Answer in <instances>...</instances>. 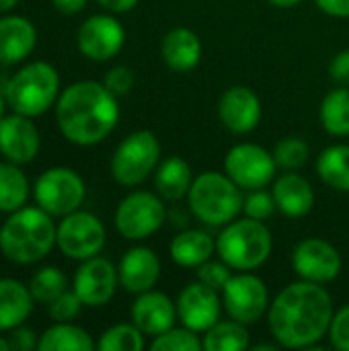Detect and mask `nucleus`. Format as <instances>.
<instances>
[{"mask_svg": "<svg viewBox=\"0 0 349 351\" xmlns=\"http://www.w3.org/2000/svg\"><path fill=\"white\" fill-rule=\"evenodd\" d=\"M333 298L317 282L288 284L269 304V333L288 350H311L325 335L333 321Z\"/></svg>", "mask_w": 349, "mask_h": 351, "instance_id": "f257e3e1", "label": "nucleus"}, {"mask_svg": "<svg viewBox=\"0 0 349 351\" xmlns=\"http://www.w3.org/2000/svg\"><path fill=\"white\" fill-rule=\"evenodd\" d=\"M56 119L68 142L78 146L99 144L117 125V97L101 82H74L60 95L56 105Z\"/></svg>", "mask_w": 349, "mask_h": 351, "instance_id": "f03ea898", "label": "nucleus"}, {"mask_svg": "<svg viewBox=\"0 0 349 351\" xmlns=\"http://www.w3.org/2000/svg\"><path fill=\"white\" fill-rule=\"evenodd\" d=\"M58 228L43 208H21L0 228V251L14 263H35L56 245Z\"/></svg>", "mask_w": 349, "mask_h": 351, "instance_id": "7ed1b4c3", "label": "nucleus"}, {"mask_svg": "<svg viewBox=\"0 0 349 351\" xmlns=\"http://www.w3.org/2000/svg\"><path fill=\"white\" fill-rule=\"evenodd\" d=\"M187 202L193 216L204 224L226 226L243 212L245 195L226 173L208 171L193 179Z\"/></svg>", "mask_w": 349, "mask_h": 351, "instance_id": "20e7f679", "label": "nucleus"}, {"mask_svg": "<svg viewBox=\"0 0 349 351\" xmlns=\"http://www.w3.org/2000/svg\"><path fill=\"white\" fill-rule=\"evenodd\" d=\"M274 249V239L265 222L243 218L228 222L216 239L218 257L234 271H253L261 267Z\"/></svg>", "mask_w": 349, "mask_h": 351, "instance_id": "39448f33", "label": "nucleus"}, {"mask_svg": "<svg viewBox=\"0 0 349 351\" xmlns=\"http://www.w3.org/2000/svg\"><path fill=\"white\" fill-rule=\"evenodd\" d=\"M60 93V76L53 66L33 62L21 68L6 84L4 97L14 113L35 117L47 111Z\"/></svg>", "mask_w": 349, "mask_h": 351, "instance_id": "423d86ee", "label": "nucleus"}, {"mask_svg": "<svg viewBox=\"0 0 349 351\" xmlns=\"http://www.w3.org/2000/svg\"><path fill=\"white\" fill-rule=\"evenodd\" d=\"M160 162V142L148 132L140 130L130 134L115 148L111 158V175L123 187L144 183Z\"/></svg>", "mask_w": 349, "mask_h": 351, "instance_id": "0eeeda50", "label": "nucleus"}, {"mask_svg": "<svg viewBox=\"0 0 349 351\" xmlns=\"http://www.w3.org/2000/svg\"><path fill=\"white\" fill-rule=\"evenodd\" d=\"M167 220L165 199L150 191H134L115 210V228L128 241H144L158 232Z\"/></svg>", "mask_w": 349, "mask_h": 351, "instance_id": "6e6552de", "label": "nucleus"}, {"mask_svg": "<svg viewBox=\"0 0 349 351\" xmlns=\"http://www.w3.org/2000/svg\"><path fill=\"white\" fill-rule=\"evenodd\" d=\"M220 294L228 317L243 325H255L267 317L272 304L269 290L265 282L251 271H239L232 276Z\"/></svg>", "mask_w": 349, "mask_h": 351, "instance_id": "1a4fd4ad", "label": "nucleus"}, {"mask_svg": "<svg viewBox=\"0 0 349 351\" xmlns=\"http://www.w3.org/2000/svg\"><path fill=\"white\" fill-rule=\"evenodd\" d=\"M84 181L66 167L45 171L35 183V199L49 216H68L84 202Z\"/></svg>", "mask_w": 349, "mask_h": 351, "instance_id": "9d476101", "label": "nucleus"}, {"mask_svg": "<svg viewBox=\"0 0 349 351\" xmlns=\"http://www.w3.org/2000/svg\"><path fill=\"white\" fill-rule=\"evenodd\" d=\"M278 165L274 152L259 144H237L224 156V173L245 191L263 189L276 177Z\"/></svg>", "mask_w": 349, "mask_h": 351, "instance_id": "9b49d317", "label": "nucleus"}, {"mask_svg": "<svg viewBox=\"0 0 349 351\" xmlns=\"http://www.w3.org/2000/svg\"><path fill=\"white\" fill-rule=\"evenodd\" d=\"M56 245L70 259H91L105 247V226L91 212H72L58 226Z\"/></svg>", "mask_w": 349, "mask_h": 351, "instance_id": "f8f14e48", "label": "nucleus"}, {"mask_svg": "<svg viewBox=\"0 0 349 351\" xmlns=\"http://www.w3.org/2000/svg\"><path fill=\"white\" fill-rule=\"evenodd\" d=\"M341 255L325 239H304L292 251V269L300 280L329 284L341 274Z\"/></svg>", "mask_w": 349, "mask_h": 351, "instance_id": "ddd939ff", "label": "nucleus"}, {"mask_svg": "<svg viewBox=\"0 0 349 351\" xmlns=\"http://www.w3.org/2000/svg\"><path fill=\"white\" fill-rule=\"evenodd\" d=\"M222 306L220 292L197 280L181 290L177 298V319L183 327L195 333H206L220 321Z\"/></svg>", "mask_w": 349, "mask_h": 351, "instance_id": "4468645a", "label": "nucleus"}, {"mask_svg": "<svg viewBox=\"0 0 349 351\" xmlns=\"http://www.w3.org/2000/svg\"><path fill=\"white\" fill-rule=\"evenodd\" d=\"M76 41L84 58L93 62H107L121 51L125 43V29L111 14H95L80 25Z\"/></svg>", "mask_w": 349, "mask_h": 351, "instance_id": "2eb2a0df", "label": "nucleus"}, {"mask_svg": "<svg viewBox=\"0 0 349 351\" xmlns=\"http://www.w3.org/2000/svg\"><path fill=\"white\" fill-rule=\"evenodd\" d=\"M117 269L103 257L84 259L74 276V292L84 306H105L117 290Z\"/></svg>", "mask_w": 349, "mask_h": 351, "instance_id": "dca6fc26", "label": "nucleus"}, {"mask_svg": "<svg viewBox=\"0 0 349 351\" xmlns=\"http://www.w3.org/2000/svg\"><path fill=\"white\" fill-rule=\"evenodd\" d=\"M261 101L249 86L237 84L224 90L218 103V117L232 134H249L261 121Z\"/></svg>", "mask_w": 349, "mask_h": 351, "instance_id": "f3484780", "label": "nucleus"}, {"mask_svg": "<svg viewBox=\"0 0 349 351\" xmlns=\"http://www.w3.org/2000/svg\"><path fill=\"white\" fill-rule=\"evenodd\" d=\"M177 302H173L163 292H142L132 304V323L150 337H156L175 327Z\"/></svg>", "mask_w": 349, "mask_h": 351, "instance_id": "a211bd4d", "label": "nucleus"}, {"mask_svg": "<svg viewBox=\"0 0 349 351\" xmlns=\"http://www.w3.org/2000/svg\"><path fill=\"white\" fill-rule=\"evenodd\" d=\"M119 286L125 292L142 294L156 286L160 278V259L148 247H134L130 249L117 267Z\"/></svg>", "mask_w": 349, "mask_h": 351, "instance_id": "6ab92c4d", "label": "nucleus"}, {"mask_svg": "<svg viewBox=\"0 0 349 351\" xmlns=\"http://www.w3.org/2000/svg\"><path fill=\"white\" fill-rule=\"evenodd\" d=\"M0 152L14 165L31 162L39 152V132L27 115L0 119Z\"/></svg>", "mask_w": 349, "mask_h": 351, "instance_id": "aec40b11", "label": "nucleus"}, {"mask_svg": "<svg viewBox=\"0 0 349 351\" xmlns=\"http://www.w3.org/2000/svg\"><path fill=\"white\" fill-rule=\"evenodd\" d=\"M272 193L278 210L288 218H302L315 208V189L296 171H286L278 177Z\"/></svg>", "mask_w": 349, "mask_h": 351, "instance_id": "412c9836", "label": "nucleus"}, {"mask_svg": "<svg viewBox=\"0 0 349 351\" xmlns=\"http://www.w3.org/2000/svg\"><path fill=\"white\" fill-rule=\"evenodd\" d=\"M163 62L175 72H189L202 60V41L197 33L185 27L171 29L160 43Z\"/></svg>", "mask_w": 349, "mask_h": 351, "instance_id": "4be33fe9", "label": "nucleus"}, {"mask_svg": "<svg viewBox=\"0 0 349 351\" xmlns=\"http://www.w3.org/2000/svg\"><path fill=\"white\" fill-rule=\"evenodd\" d=\"M37 33L31 21L23 16L0 19V64H16L35 47Z\"/></svg>", "mask_w": 349, "mask_h": 351, "instance_id": "5701e85b", "label": "nucleus"}, {"mask_svg": "<svg viewBox=\"0 0 349 351\" xmlns=\"http://www.w3.org/2000/svg\"><path fill=\"white\" fill-rule=\"evenodd\" d=\"M169 253L179 267L195 269L212 259L216 253V241L204 230H183L171 241Z\"/></svg>", "mask_w": 349, "mask_h": 351, "instance_id": "b1692460", "label": "nucleus"}, {"mask_svg": "<svg viewBox=\"0 0 349 351\" xmlns=\"http://www.w3.org/2000/svg\"><path fill=\"white\" fill-rule=\"evenodd\" d=\"M193 183L191 167L181 156H169L163 162H158L154 171V187L156 193L165 202H179L189 193V187Z\"/></svg>", "mask_w": 349, "mask_h": 351, "instance_id": "393cba45", "label": "nucleus"}, {"mask_svg": "<svg viewBox=\"0 0 349 351\" xmlns=\"http://www.w3.org/2000/svg\"><path fill=\"white\" fill-rule=\"evenodd\" d=\"M33 296L16 280H0V331L16 329L31 313Z\"/></svg>", "mask_w": 349, "mask_h": 351, "instance_id": "a878e982", "label": "nucleus"}, {"mask_svg": "<svg viewBox=\"0 0 349 351\" xmlns=\"http://www.w3.org/2000/svg\"><path fill=\"white\" fill-rule=\"evenodd\" d=\"M317 173L321 181L335 189L349 191V144H333L327 146L317 158Z\"/></svg>", "mask_w": 349, "mask_h": 351, "instance_id": "bb28decb", "label": "nucleus"}, {"mask_svg": "<svg viewBox=\"0 0 349 351\" xmlns=\"http://www.w3.org/2000/svg\"><path fill=\"white\" fill-rule=\"evenodd\" d=\"M37 350L41 351H93L95 343L91 335L70 323H56L51 329H47L41 339Z\"/></svg>", "mask_w": 349, "mask_h": 351, "instance_id": "cd10ccee", "label": "nucleus"}, {"mask_svg": "<svg viewBox=\"0 0 349 351\" xmlns=\"http://www.w3.org/2000/svg\"><path fill=\"white\" fill-rule=\"evenodd\" d=\"M251 346V335L247 325L230 319L218 321L204 333V350L206 351H243Z\"/></svg>", "mask_w": 349, "mask_h": 351, "instance_id": "c85d7f7f", "label": "nucleus"}, {"mask_svg": "<svg viewBox=\"0 0 349 351\" xmlns=\"http://www.w3.org/2000/svg\"><path fill=\"white\" fill-rule=\"evenodd\" d=\"M321 123L329 136H349V86L333 88L321 103Z\"/></svg>", "mask_w": 349, "mask_h": 351, "instance_id": "c756f323", "label": "nucleus"}, {"mask_svg": "<svg viewBox=\"0 0 349 351\" xmlns=\"http://www.w3.org/2000/svg\"><path fill=\"white\" fill-rule=\"evenodd\" d=\"M29 183L25 173L10 165L0 162V212H16L25 206Z\"/></svg>", "mask_w": 349, "mask_h": 351, "instance_id": "7c9ffc66", "label": "nucleus"}, {"mask_svg": "<svg viewBox=\"0 0 349 351\" xmlns=\"http://www.w3.org/2000/svg\"><path fill=\"white\" fill-rule=\"evenodd\" d=\"M97 348L101 351H142L146 348V341H144V333L132 323V325H113L109 327Z\"/></svg>", "mask_w": 349, "mask_h": 351, "instance_id": "2f4dec72", "label": "nucleus"}, {"mask_svg": "<svg viewBox=\"0 0 349 351\" xmlns=\"http://www.w3.org/2000/svg\"><path fill=\"white\" fill-rule=\"evenodd\" d=\"M29 292L33 300L41 304H51L58 296L66 292V276L56 267H43L31 278Z\"/></svg>", "mask_w": 349, "mask_h": 351, "instance_id": "473e14b6", "label": "nucleus"}, {"mask_svg": "<svg viewBox=\"0 0 349 351\" xmlns=\"http://www.w3.org/2000/svg\"><path fill=\"white\" fill-rule=\"evenodd\" d=\"M309 156H311L309 144L302 138H296V136L280 140L276 144V148H274L276 165H278V169H284V171L302 169L309 162Z\"/></svg>", "mask_w": 349, "mask_h": 351, "instance_id": "72a5a7b5", "label": "nucleus"}, {"mask_svg": "<svg viewBox=\"0 0 349 351\" xmlns=\"http://www.w3.org/2000/svg\"><path fill=\"white\" fill-rule=\"evenodd\" d=\"M154 351H200L204 350V339H200V333L181 327V329H169L160 335H156L150 343Z\"/></svg>", "mask_w": 349, "mask_h": 351, "instance_id": "f704fd0d", "label": "nucleus"}, {"mask_svg": "<svg viewBox=\"0 0 349 351\" xmlns=\"http://www.w3.org/2000/svg\"><path fill=\"white\" fill-rule=\"evenodd\" d=\"M276 210H278V206H276L274 193H267L265 187H263V189L247 191L245 202H243V212H245V216H249V218H253V220L265 222L267 218L274 216Z\"/></svg>", "mask_w": 349, "mask_h": 351, "instance_id": "c9c22d12", "label": "nucleus"}, {"mask_svg": "<svg viewBox=\"0 0 349 351\" xmlns=\"http://www.w3.org/2000/svg\"><path fill=\"white\" fill-rule=\"evenodd\" d=\"M195 274H197V280L204 282L206 286L222 292L224 286L228 284V280L232 278V267L226 265L222 259L220 261H212L208 259L206 263H202L200 267H195Z\"/></svg>", "mask_w": 349, "mask_h": 351, "instance_id": "e433bc0d", "label": "nucleus"}, {"mask_svg": "<svg viewBox=\"0 0 349 351\" xmlns=\"http://www.w3.org/2000/svg\"><path fill=\"white\" fill-rule=\"evenodd\" d=\"M82 300L78 298L76 292H64L62 296H58L51 304H49V317L56 323H70L72 319L78 317L80 308H82Z\"/></svg>", "mask_w": 349, "mask_h": 351, "instance_id": "4c0bfd02", "label": "nucleus"}, {"mask_svg": "<svg viewBox=\"0 0 349 351\" xmlns=\"http://www.w3.org/2000/svg\"><path fill=\"white\" fill-rule=\"evenodd\" d=\"M329 339L337 351H349V304L333 315L329 327Z\"/></svg>", "mask_w": 349, "mask_h": 351, "instance_id": "58836bf2", "label": "nucleus"}, {"mask_svg": "<svg viewBox=\"0 0 349 351\" xmlns=\"http://www.w3.org/2000/svg\"><path fill=\"white\" fill-rule=\"evenodd\" d=\"M103 84L115 95V97H123L132 90L134 86V72L128 66H115L107 72Z\"/></svg>", "mask_w": 349, "mask_h": 351, "instance_id": "ea45409f", "label": "nucleus"}, {"mask_svg": "<svg viewBox=\"0 0 349 351\" xmlns=\"http://www.w3.org/2000/svg\"><path fill=\"white\" fill-rule=\"evenodd\" d=\"M329 76L339 86H349V47L335 53V58L329 64Z\"/></svg>", "mask_w": 349, "mask_h": 351, "instance_id": "a19ab883", "label": "nucleus"}, {"mask_svg": "<svg viewBox=\"0 0 349 351\" xmlns=\"http://www.w3.org/2000/svg\"><path fill=\"white\" fill-rule=\"evenodd\" d=\"M8 343H10V350L16 351H31L39 346L35 341V333L31 329H16L12 333V337L8 339Z\"/></svg>", "mask_w": 349, "mask_h": 351, "instance_id": "79ce46f5", "label": "nucleus"}, {"mask_svg": "<svg viewBox=\"0 0 349 351\" xmlns=\"http://www.w3.org/2000/svg\"><path fill=\"white\" fill-rule=\"evenodd\" d=\"M315 2L329 16L349 19V0H315Z\"/></svg>", "mask_w": 349, "mask_h": 351, "instance_id": "37998d69", "label": "nucleus"}, {"mask_svg": "<svg viewBox=\"0 0 349 351\" xmlns=\"http://www.w3.org/2000/svg\"><path fill=\"white\" fill-rule=\"evenodd\" d=\"M95 2H99L109 12H128L138 4V0H95Z\"/></svg>", "mask_w": 349, "mask_h": 351, "instance_id": "c03bdc74", "label": "nucleus"}, {"mask_svg": "<svg viewBox=\"0 0 349 351\" xmlns=\"http://www.w3.org/2000/svg\"><path fill=\"white\" fill-rule=\"evenodd\" d=\"M88 0H53V6L64 14H76L86 6Z\"/></svg>", "mask_w": 349, "mask_h": 351, "instance_id": "a18cd8bd", "label": "nucleus"}, {"mask_svg": "<svg viewBox=\"0 0 349 351\" xmlns=\"http://www.w3.org/2000/svg\"><path fill=\"white\" fill-rule=\"evenodd\" d=\"M274 6H278V8H292V6H296V4H300L302 0H269Z\"/></svg>", "mask_w": 349, "mask_h": 351, "instance_id": "49530a36", "label": "nucleus"}, {"mask_svg": "<svg viewBox=\"0 0 349 351\" xmlns=\"http://www.w3.org/2000/svg\"><path fill=\"white\" fill-rule=\"evenodd\" d=\"M19 0H0V12H4V10H10L14 4H16Z\"/></svg>", "mask_w": 349, "mask_h": 351, "instance_id": "de8ad7c7", "label": "nucleus"}, {"mask_svg": "<svg viewBox=\"0 0 349 351\" xmlns=\"http://www.w3.org/2000/svg\"><path fill=\"white\" fill-rule=\"evenodd\" d=\"M8 350H10L8 339H2V337H0V351H8Z\"/></svg>", "mask_w": 349, "mask_h": 351, "instance_id": "09e8293b", "label": "nucleus"}, {"mask_svg": "<svg viewBox=\"0 0 349 351\" xmlns=\"http://www.w3.org/2000/svg\"><path fill=\"white\" fill-rule=\"evenodd\" d=\"M4 105H6V97L0 95V119L4 117Z\"/></svg>", "mask_w": 349, "mask_h": 351, "instance_id": "8fccbe9b", "label": "nucleus"}]
</instances>
